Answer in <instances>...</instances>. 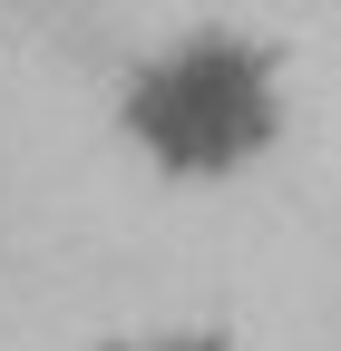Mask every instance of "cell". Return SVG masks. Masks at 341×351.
<instances>
[{
	"mask_svg": "<svg viewBox=\"0 0 341 351\" xmlns=\"http://www.w3.org/2000/svg\"><path fill=\"white\" fill-rule=\"evenodd\" d=\"M137 351H234V341H215V332H176V341H137Z\"/></svg>",
	"mask_w": 341,
	"mask_h": 351,
	"instance_id": "obj_2",
	"label": "cell"
},
{
	"mask_svg": "<svg viewBox=\"0 0 341 351\" xmlns=\"http://www.w3.org/2000/svg\"><path fill=\"white\" fill-rule=\"evenodd\" d=\"M127 127H137V147L176 176H234L253 166L273 137H283V69L253 49V39H186V49H166L137 98H127Z\"/></svg>",
	"mask_w": 341,
	"mask_h": 351,
	"instance_id": "obj_1",
	"label": "cell"
}]
</instances>
